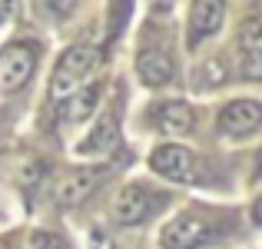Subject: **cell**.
<instances>
[{
  "mask_svg": "<svg viewBox=\"0 0 262 249\" xmlns=\"http://www.w3.org/2000/svg\"><path fill=\"white\" fill-rule=\"evenodd\" d=\"M209 239V226L196 216H176L173 223L163 226L160 243L163 249H196Z\"/></svg>",
  "mask_w": 262,
  "mask_h": 249,
  "instance_id": "3957f363",
  "label": "cell"
},
{
  "mask_svg": "<svg viewBox=\"0 0 262 249\" xmlns=\"http://www.w3.org/2000/svg\"><path fill=\"white\" fill-rule=\"evenodd\" d=\"M40 176H43V166H40V163H33V166H27V183H30V186H33V183H37V179H40Z\"/></svg>",
  "mask_w": 262,
  "mask_h": 249,
  "instance_id": "9a60e30c",
  "label": "cell"
},
{
  "mask_svg": "<svg viewBox=\"0 0 262 249\" xmlns=\"http://www.w3.org/2000/svg\"><path fill=\"white\" fill-rule=\"evenodd\" d=\"M223 10L226 7L219 0H199L192 4V13H189V47H199L209 33H216L223 27Z\"/></svg>",
  "mask_w": 262,
  "mask_h": 249,
  "instance_id": "8992f818",
  "label": "cell"
},
{
  "mask_svg": "<svg viewBox=\"0 0 262 249\" xmlns=\"http://www.w3.org/2000/svg\"><path fill=\"white\" fill-rule=\"evenodd\" d=\"M136 73L146 87H163L169 77H173V60L163 50H143L136 57Z\"/></svg>",
  "mask_w": 262,
  "mask_h": 249,
  "instance_id": "30bf717a",
  "label": "cell"
},
{
  "mask_svg": "<svg viewBox=\"0 0 262 249\" xmlns=\"http://www.w3.org/2000/svg\"><path fill=\"white\" fill-rule=\"evenodd\" d=\"M156 127H160V133L166 136H183L192 130V110L186 107V103H163L160 110H156Z\"/></svg>",
  "mask_w": 262,
  "mask_h": 249,
  "instance_id": "8fae6325",
  "label": "cell"
},
{
  "mask_svg": "<svg viewBox=\"0 0 262 249\" xmlns=\"http://www.w3.org/2000/svg\"><path fill=\"white\" fill-rule=\"evenodd\" d=\"M262 120V110L256 100H236L229 103V107H223V113H219V130H223L226 136H249L252 130L259 127Z\"/></svg>",
  "mask_w": 262,
  "mask_h": 249,
  "instance_id": "277c9868",
  "label": "cell"
},
{
  "mask_svg": "<svg viewBox=\"0 0 262 249\" xmlns=\"http://www.w3.org/2000/svg\"><path fill=\"white\" fill-rule=\"evenodd\" d=\"M96 64H100V50H96V47H86V44L70 47V50L57 60V70H53V80H50V93L63 103L67 96H73L83 87V80L93 73Z\"/></svg>",
  "mask_w": 262,
  "mask_h": 249,
  "instance_id": "6da1fadb",
  "label": "cell"
},
{
  "mask_svg": "<svg viewBox=\"0 0 262 249\" xmlns=\"http://www.w3.org/2000/svg\"><path fill=\"white\" fill-rule=\"evenodd\" d=\"M239 47H243L246 60H262V20L249 17L239 27Z\"/></svg>",
  "mask_w": 262,
  "mask_h": 249,
  "instance_id": "4fadbf2b",
  "label": "cell"
},
{
  "mask_svg": "<svg viewBox=\"0 0 262 249\" xmlns=\"http://www.w3.org/2000/svg\"><path fill=\"white\" fill-rule=\"evenodd\" d=\"M149 210H153V199H149V193L143 190V186H123L120 190V196L113 199V216H116V223H123V226H136V223H143V219L149 216Z\"/></svg>",
  "mask_w": 262,
  "mask_h": 249,
  "instance_id": "5b68a950",
  "label": "cell"
},
{
  "mask_svg": "<svg viewBox=\"0 0 262 249\" xmlns=\"http://www.w3.org/2000/svg\"><path fill=\"white\" fill-rule=\"evenodd\" d=\"M96 103H100V87L93 83V87H83L73 96H67L63 107H60V116L70 120V123H80V120H86V116L96 110Z\"/></svg>",
  "mask_w": 262,
  "mask_h": 249,
  "instance_id": "7c38bea8",
  "label": "cell"
},
{
  "mask_svg": "<svg viewBox=\"0 0 262 249\" xmlns=\"http://www.w3.org/2000/svg\"><path fill=\"white\" fill-rule=\"evenodd\" d=\"M33 67H37V53L27 44H7L0 50V90L13 93L30 80Z\"/></svg>",
  "mask_w": 262,
  "mask_h": 249,
  "instance_id": "7a4b0ae2",
  "label": "cell"
},
{
  "mask_svg": "<svg viewBox=\"0 0 262 249\" xmlns=\"http://www.w3.org/2000/svg\"><path fill=\"white\" fill-rule=\"evenodd\" d=\"M156 173H163L166 179H189V170H192V156L186 147H163L153 153V160H149Z\"/></svg>",
  "mask_w": 262,
  "mask_h": 249,
  "instance_id": "ba28073f",
  "label": "cell"
},
{
  "mask_svg": "<svg viewBox=\"0 0 262 249\" xmlns=\"http://www.w3.org/2000/svg\"><path fill=\"white\" fill-rule=\"evenodd\" d=\"M30 249H70L67 246V239L60 236V233H33V239H30Z\"/></svg>",
  "mask_w": 262,
  "mask_h": 249,
  "instance_id": "5bb4252c",
  "label": "cell"
},
{
  "mask_svg": "<svg viewBox=\"0 0 262 249\" xmlns=\"http://www.w3.org/2000/svg\"><path fill=\"white\" fill-rule=\"evenodd\" d=\"M96 183H100V170H73V173H67V176L57 183L53 196H57L60 206H77V203H83L90 193H93Z\"/></svg>",
  "mask_w": 262,
  "mask_h": 249,
  "instance_id": "52a82bcc",
  "label": "cell"
},
{
  "mask_svg": "<svg viewBox=\"0 0 262 249\" xmlns=\"http://www.w3.org/2000/svg\"><path fill=\"white\" fill-rule=\"evenodd\" d=\"M116 143H120V127H116L113 116H103V120H96V127L83 136V143L77 150L86 156H103L110 150H116Z\"/></svg>",
  "mask_w": 262,
  "mask_h": 249,
  "instance_id": "9c48e42d",
  "label": "cell"
}]
</instances>
